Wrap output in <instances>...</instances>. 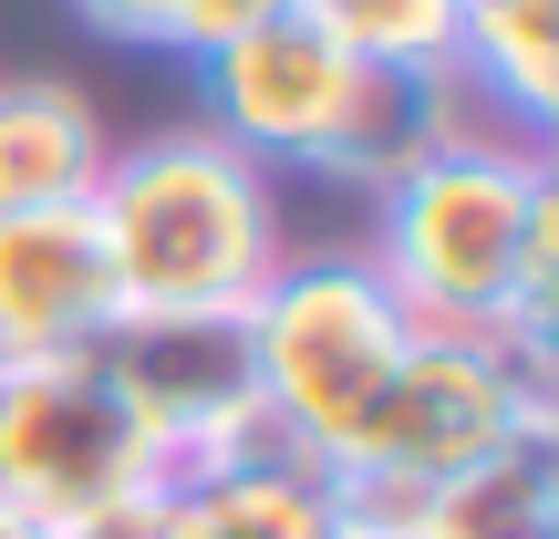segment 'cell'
<instances>
[{
    "mask_svg": "<svg viewBox=\"0 0 559 539\" xmlns=\"http://www.w3.org/2000/svg\"><path fill=\"white\" fill-rule=\"evenodd\" d=\"M104 42H166L177 32V0H73Z\"/></svg>",
    "mask_w": 559,
    "mask_h": 539,
    "instance_id": "9a60e30c",
    "label": "cell"
},
{
    "mask_svg": "<svg viewBox=\"0 0 559 539\" xmlns=\"http://www.w3.org/2000/svg\"><path fill=\"white\" fill-rule=\"evenodd\" d=\"M362 260L404 301L415 332L445 342H528L549 353L559 291V177L539 145H508L487 125L445 136L383 187V219Z\"/></svg>",
    "mask_w": 559,
    "mask_h": 539,
    "instance_id": "6da1fadb",
    "label": "cell"
},
{
    "mask_svg": "<svg viewBox=\"0 0 559 539\" xmlns=\"http://www.w3.org/2000/svg\"><path fill=\"white\" fill-rule=\"evenodd\" d=\"M124 312H249L260 280L290 260L270 166H249L228 136H145L115 145L83 198Z\"/></svg>",
    "mask_w": 559,
    "mask_h": 539,
    "instance_id": "7a4b0ae2",
    "label": "cell"
},
{
    "mask_svg": "<svg viewBox=\"0 0 559 539\" xmlns=\"http://www.w3.org/2000/svg\"><path fill=\"white\" fill-rule=\"evenodd\" d=\"M94 363L115 374V395L145 415V436L166 446V467L270 436L239 312H124L115 332L94 342Z\"/></svg>",
    "mask_w": 559,
    "mask_h": 539,
    "instance_id": "8992f818",
    "label": "cell"
},
{
    "mask_svg": "<svg viewBox=\"0 0 559 539\" xmlns=\"http://www.w3.org/2000/svg\"><path fill=\"white\" fill-rule=\"evenodd\" d=\"M456 73H477L528 125H549V104H559V0H466Z\"/></svg>",
    "mask_w": 559,
    "mask_h": 539,
    "instance_id": "7c38bea8",
    "label": "cell"
},
{
    "mask_svg": "<svg viewBox=\"0 0 559 539\" xmlns=\"http://www.w3.org/2000/svg\"><path fill=\"white\" fill-rule=\"evenodd\" d=\"M415 539H559V457H549V436H519L498 457H477L466 478L425 488Z\"/></svg>",
    "mask_w": 559,
    "mask_h": 539,
    "instance_id": "8fae6325",
    "label": "cell"
},
{
    "mask_svg": "<svg viewBox=\"0 0 559 539\" xmlns=\"http://www.w3.org/2000/svg\"><path fill=\"white\" fill-rule=\"evenodd\" d=\"M166 446L145 436V415L115 395L94 353L52 363H0V499L32 508L41 529H73L94 508L156 499Z\"/></svg>",
    "mask_w": 559,
    "mask_h": 539,
    "instance_id": "277c9868",
    "label": "cell"
},
{
    "mask_svg": "<svg viewBox=\"0 0 559 539\" xmlns=\"http://www.w3.org/2000/svg\"><path fill=\"white\" fill-rule=\"evenodd\" d=\"M145 539H342V529H332L321 457L249 436V446L166 467L156 499H145Z\"/></svg>",
    "mask_w": 559,
    "mask_h": 539,
    "instance_id": "9c48e42d",
    "label": "cell"
},
{
    "mask_svg": "<svg viewBox=\"0 0 559 539\" xmlns=\"http://www.w3.org/2000/svg\"><path fill=\"white\" fill-rule=\"evenodd\" d=\"M104 125L73 83L21 73L0 83V219H41V208H83L104 177Z\"/></svg>",
    "mask_w": 559,
    "mask_h": 539,
    "instance_id": "30bf717a",
    "label": "cell"
},
{
    "mask_svg": "<svg viewBox=\"0 0 559 539\" xmlns=\"http://www.w3.org/2000/svg\"><path fill=\"white\" fill-rule=\"evenodd\" d=\"M519 436H549V353L415 332V353L394 363V384L373 395V415L353 425V446L332 467H383V478L445 488Z\"/></svg>",
    "mask_w": 559,
    "mask_h": 539,
    "instance_id": "5b68a950",
    "label": "cell"
},
{
    "mask_svg": "<svg viewBox=\"0 0 559 539\" xmlns=\"http://www.w3.org/2000/svg\"><path fill=\"white\" fill-rule=\"evenodd\" d=\"M52 539H145V499H124V508H94V519H73V529H52Z\"/></svg>",
    "mask_w": 559,
    "mask_h": 539,
    "instance_id": "2e32d148",
    "label": "cell"
},
{
    "mask_svg": "<svg viewBox=\"0 0 559 539\" xmlns=\"http://www.w3.org/2000/svg\"><path fill=\"white\" fill-rule=\"evenodd\" d=\"M115 321H124V291H115V260H104L83 208L0 219V363L94 353Z\"/></svg>",
    "mask_w": 559,
    "mask_h": 539,
    "instance_id": "ba28073f",
    "label": "cell"
},
{
    "mask_svg": "<svg viewBox=\"0 0 559 539\" xmlns=\"http://www.w3.org/2000/svg\"><path fill=\"white\" fill-rule=\"evenodd\" d=\"M270 11H300V0H177V32H166V42H177V52H218V42H239V32H260V21Z\"/></svg>",
    "mask_w": 559,
    "mask_h": 539,
    "instance_id": "5bb4252c",
    "label": "cell"
},
{
    "mask_svg": "<svg viewBox=\"0 0 559 539\" xmlns=\"http://www.w3.org/2000/svg\"><path fill=\"white\" fill-rule=\"evenodd\" d=\"M332 42L362 62H404V73H456V21L466 0H300Z\"/></svg>",
    "mask_w": 559,
    "mask_h": 539,
    "instance_id": "4fadbf2b",
    "label": "cell"
},
{
    "mask_svg": "<svg viewBox=\"0 0 559 539\" xmlns=\"http://www.w3.org/2000/svg\"><path fill=\"white\" fill-rule=\"evenodd\" d=\"M0 539H52V529H41L32 508H11V499H0Z\"/></svg>",
    "mask_w": 559,
    "mask_h": 539,
    "instance_id": "e0dca14e",
    "label": "cell"
},
{
    "mask_svg": "<svg viewBox=\"0 0 559 539\" xmlns=\"http://www.w3.org/2000/svg\"><path fill=\"white\" fill-rule=\"evenodd\" d=\"M239 321H249V374H260L270 436L321 467L353 446V425L373 415L394 363L415 353V321H404V301L383 291V270L362 249L280 260Z\"/></svg>",
    "mask_w": 559,
    "mask_h": 539,
    "instance_id": "3957f363",
    "label": "cell"
},
{
    "mask_svg": "<svg viewBox=\"0 0 559 539\" xmlns=\"http://www.w3.org/2000/svg\"><path fill=\"white\" fill-rule=\"evenodd\" d=\"M362 94V52L332 42L311 11H270L260 32L218 42L207 52V104H218V136L249 166H332L342 115Z\"/></svg>",
    "mask_w": 559,
    "mask_h": 539,
    "instance_id": "52a82bcc",
    "label": "cell"
}]
</instances>
